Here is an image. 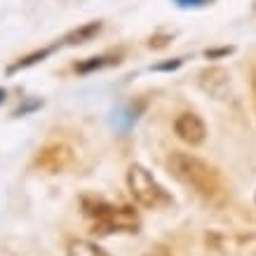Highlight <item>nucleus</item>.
I'll use <instances>...</instances> for the list:
<instances>
[{"mask_svg": "<svg viewBox=\"0 0 256 256\" xmlns=\"http://www.w3.org/2000/svg\"><path fill=\"white\" fill-rule=\"evenodd\" d=\"M167 170L178 184L190 188L195 195H200L204 202L214 207H221L228 200V186H226L221 172L214 164L204 162L202 158L184 150H174L167 158Z\"/></svg>", "mask_w": 256, "mask_h": 256, "instance_id": "f257e3e1", "label": "nucleus"}, {"mask_svg": "<svg viewBox=\"0 0 256 256\" xmlns=\"http://www.w3.org/2000/svg\"><path fill=\"white\" fill-rule=\"evenodd\" d=\"M82 212L92 218L94 235L136 233L141 226L139 214L132 207H116L101 198H82Z\"/></svg>", "mask_w": 256, "mask_h": 256, "instance_id": "f03ea898", "label": "nucleus"}, {"mask_svg": "<svg viewBox=\"0 0 256 256\" xmlns=\"http://www.w3.org/2000/svg\"><path fill=\"white\" fill-rule=\"evenodd\" d=\"M127 188H130L134 202L144 210H164L174 202L162 184L144 164H132L127 170Z\"/></svg>", "mask_w": 256, "mask_h": 256, "instance_id": "7ed1b4c3", "label": "nucleus"}, {"mask_svg": "<svg viewBox=\"0 0 256 256\" xmlns=\"http://www.w3.org/2000/svg\"><path fill=\"white\" fill-rule=\"evenodd\" d=\"M73 148L64 141H50L40 148L36 158H33V164L38 167L40 172L45 174H62L73 164Z\"/></svg>", "mask_w": 256, "mask_h": 256, "instance_id": "20e7f679", "label": "nucleus"}, {"mask_svg": "<svg viewBox=\"0 0 256 256\" xmlns=\"http://www.w3.org/2000/svg\"><path fill=\"white\" fill-rule=\"evenodd\" d=\"M174 134L188 146H200L207 139V124L198 113H181L174 120Z\"/></svg>", "mask_w": 256, "mask_h": 256, "instance_id": "39448f33", "label": "nucleus"}, {"mask_svg": "<svg viewBox=\"0 0 256 256\" xmlns=\"http://www.w3.org/2000/svg\"><path fill=\"white\" fill-rule=\"evenodd\" d=\"M198 82H200V90L204 94H210L214 99H224L230 90V73L221 66H210V68L200 70Z\"/></svg>", "mask_w": 256, "mask_h": 256, "instance_id": "423d86ee", "label": "nucleus"}, {"mask_svg": "<svg viewBox=\"0 0 256 256\" xmlns=\"http://www.w3.org/2000/svg\"><path fill=\"white\" fill-rule=\"evenodd\" d=\"M101 28H104L101 22H87V24H82V26H78V28H73V31L66 33V36H64V45H68V47L85 45V42H90V40H94L99 36Z\"/></svg>", "mask_w": 256, "mask_h": 256, "instance_id": "0eeeda50", "label": "nucleus"}, {"mask_svg": "<svg viewBox=\"0 0 256 256\" xmlns=\"http://www.w3.org/2000/svg\"><path fill=\"white\" fill-rule=\"evenodd\" d=\"M120 62H122L120 56H106V54L90 56V59H82L80 64H76V73H80V76H87V73H94V70L108 68V66H118Z\"/></svg>", "mask_w": 256, "mask_h": 256, "instance_id": "6e6552de", "label": "nucleus"}, {"mask_svg": "<svg viewBox=\"0 0 256 256\" xmlns=\"http://www.w3.org/2000/svg\"><path fill=\"white\" fill-rule=\"evenodd\" d=\"M66 256H110L106 249H101L96 242L90 240H73L66 247Z\"/></svg>", "mask_w": 256, "mask_h": 256, "instance_id": "1a4fd4ad", "label": "nucleus"}, {"mask_svg": "<svg viewBox=\"0 0 256 256\" xmlns=\"http://www.w3.org/2000/svg\"><path fill=\"white\" fill-rule=\"evenodd\" d=\"M52 50L54 47H42V50H36V52H31V54H26L24 59H19V62H14L12 66L8 68V73H16V70H22V68H28V66H33V64H38L42 62L45 56L52 54Z\"/></svg>", "mask_w": 256, "mask_h": 256, "instance_id": "9d476101", "label": "nucleus"}, {"mask_svg": "<svg viewBox=\"0 0 256 256\" xmlns=\"http://www.w3.org/2000/svg\"><path fill=\"white\" fill-rule=\"evenodd\" d=\"M170 36H153V38L148 40V47L150 50H162V47H167L170 45Z\"/></svg>", "mask_w": 256, "mask_h": 256, "instance_id": "9b49d317", "label": "nucleus"}, {"mask_svg": "<svg viewBox=\"0 0 256 256\" xmlns=\"http://www.w3.org/2000/svg\"><path fill=\"white\" fill-rule=\"evenodd\" d=\"M184 64V59L178 56V59H172V62H162V64H156L153 66V70H176L178 66Z\"/></svg>", "mask_w": 256, "mask_h": 256, "instance_id": "f8f14e48", "label": "nucleus"}, {"mask_svg": "<svg viewBox=\"0 0 256 256\" xmlns=\"http://www.w3.org/2000/svg\"><path fill=\"white\" fill-rule=\"evenodd\" d=\"M228 54H233V47H216V50H207L204 52L207 59H216V56H228Z\"/></svg>", "mask_w": 256, "mask_h": 256, "instance_id": "ddd939ff", "label": "nucleus"}, {"mask_svg": "<svg viewBox=\"0 0 256 256\" xmlns=\"http://www.w3.org/2000/svg\"><path fill=\"white\" fill-rule=\"evenodd\" d=\"M178 8H204V5H210L212 0H174Z\"/></svg>", "mask_w": 256, "mask_h": 256, "instance_id": "4468645a", "label": "nucleus"}, {"mask_svg": "<svg viewBox=\"0 0 256 256\" xmlns=\"http://www.w3.org/2000/svg\"><path fill=\"white\" fill-rule=\"evenodd\" d=\"M252 94H254V106H256V68L252 70Z\"/></svg>", "mask_w": 256, "mask_h": 256, "instance_id": "2eb2a0df", "label": "nucleus"}, {"mask_svg": "<svg viewBox=\"0 0 256 256\" xmlns=\"http://www.w3.org/2000/svg\"><path fill=\"white\" fill-rule=\"evenodd\" d=\"M146 256H167L164 252H150V254H146Z\"/></svg>", "mask_w": 256, "mask_h": 256, "instance_id": "dca6fc26", "label": "nucleus"}, {"mask_svg": "<svg viewBox=\"0 0 256 256\" xmlns=\"http://www.w3.org/2000/svg\"><path fill=\"white\" fill-rule=\"evenodd\" d=\"M5 101V90H0V104Z\"/></svg>", "mask_w": 256, "mask_h": 256, "instance_id": "f3484780", "label": "nucleus"}]
</instances>
